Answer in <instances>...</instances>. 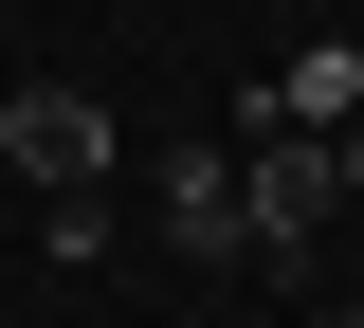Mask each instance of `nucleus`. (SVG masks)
<instances>
[{
	"instance_id": "obj_1",
	"label": "nucleus",
	"mask_w": 364,
	"mask_h": 328,
	"mask_svg": "<svg viewBox=\"0 0 364 328\" xmlns=\"http://www.w3.org/2000/svg\"><path fill=\"white\" fill-rule=\"evenodd\" d=\"M328 201H346V164H328L310 128H255V146H237V219H255V255H310Z\"/></svg>"
},
{
	"instance_id": "obj_2",
	"label": "nucleus",
	"mask_w": 364,
	"mask_h": 328,
	"mask_svg": "<svg viewBox=\"0 0 364 328\" xmlns=\"http://www.w3.org/2000/svg\"><path fill=\"white\" fill-rule=\"evenodd\" d=\"M0 146H18V183H55V201H109V110H91V92H55V73L0 110Z\"/></svg>"
},
{
	"instance_id": "obj_3",
	"label": "nucleus",
	"mask_w": 364,
	"mask_h": 328,
	"mask_svg": "<svg viewBox=\"0 0 364 328\" xmlns=\"http://www.w3.org/2000/svg\"><path fill=\"white\" fill-rule=\"evenodd\" d=\"M146 219H164V255H255V219H237V146H182L164 183H146Z\"/></svg>"
},
{
	"instance_id": "obj_4",
	"label": "nucleus",
	"mask_w": 364,
	"mask_h": 328,
	"mask_svg": "<svg viewBox=\"0 0 364 328\" xmlns=\"http://www.w3.org/2000/svg\"><path fill=\"white\" fill-rule=\"evenodd\" d=\"M255 128H364V55H346V37H310V55L255 92Z\"/></svg>"
},
{
	"instance_id": "obj_5",
	"label": "nucleus",
	"mask_w": 364,
	"mask_h": 328,
	"mask_svg": "<svg viewBox=\"0 0 364 328\" xmlns=\"http://www.w3.org/2000/svg\"><path fill=\"white\" fill-rule=\"evenodd\" d=\"M328 164H346V201H364V128H346V146H328Z\"/></svg>"
},
{
	"instance_id": "obj_6",
	"label": "nucleus",
	"mask_w": 364,
	"mask_h": 328,
	"mask_svg": "<svg viewBox=\"0 0 364 328\" xmlns=\"http://www.w3.org/2000/svg\"><path fill=\"white\" fill-rule=\"evenodd\" d=\"M310 328H364V310H310Z\"/></svg>"
}]
</instances>
